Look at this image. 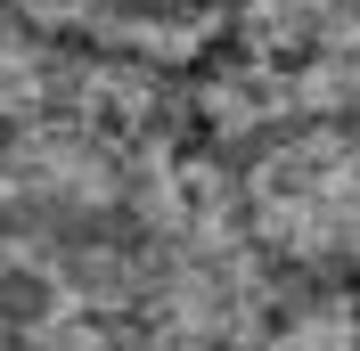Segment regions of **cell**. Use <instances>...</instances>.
<instances>
[{"label":"cell","instance_id":"6da1fadb","mask_svg":"<svg viewBox=\"0 0 360 351\" xmlns=\"http://www.w3.org/2000/svg\"><path fill=\"white\" fill-rule=\"evenodd\" d=\"M33 33L98 58H139V66H197L221 49L246 0H8Z\"/></svg>","mask_w":360,"mask_h":351}]
</instances>
